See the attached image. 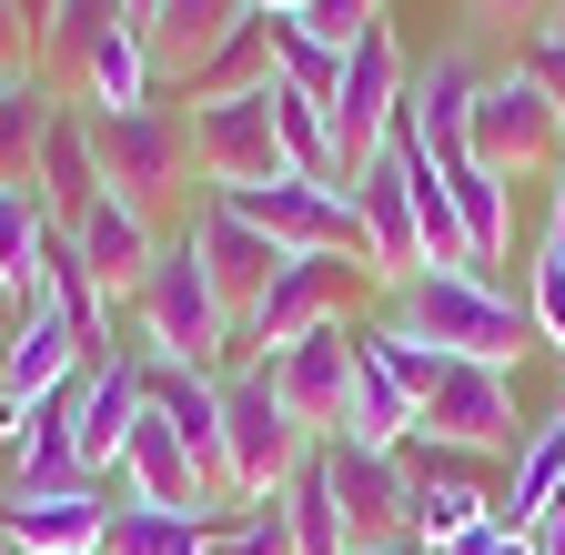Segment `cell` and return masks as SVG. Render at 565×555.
<instances>
[{
  "instance_id": "cell-1",
  "label": "cell",
  "mask_w": 565,
  "mask_h": 555,
  "mask_svg": "<svg viewBox=\"0 0 565 555\" xmlns=\"http://www.w3.org/2000/svg\"><path fill=\"white\" fill-rule=\"evenodd\" d=\"M384 323L424 333V343H435V354H455V364H494V374H515L525 343H535L525 303H515L505 284H484V273H414Z\"/></svg>"
},
{
  "instance_id": "cell-2",
  "label": "cell",
  "mask_w": 565,
  "mask_h": 555,
  "mask_svg": "<svg viewBox=\"0 0 565 555\" xmlns=\"http://www.w3.org/2000/svg\"><path fill=\"white\" fill-rule=\"evenodd\" d=\"M131 323H141L131 354H162V364H202V374H223V354H243V323L223 313V293H212V273H202L192 233L162 243V263H152V284H141Z\"/></svg>"
},
{
  "instance_id": "cell-3",
  "label": "cell",
  "mask_w": 565,
  "mask_h": 555,
  "mask_svg": "<svg viewBox=\"0 0 565 555\" xmlns=\"http://www.w3.org/2000/svg\"><path fill=\"white\" fill-rule=\"evenodd\" d=\"M92 152H102V192H121L131 213L162 223V202L192 192V111H182V102L92 111Z\"/></svg>"
},
{
  "instance_id": "cell-4",
  "label": "cell",
  "mask_w": 565,
  "mask_h": 555,
  "mask_svg": "<svg viewBox=\"0 0 565 555\" xmlns=\"http://www.w3.org/2000/svg\"><path fill=\"white\" fill-rule=\"evenodd\" d=\"M303 455H313V435L282 414L273 374L263 364H233L223 374V484H233V505H273Z\"/></svg>"
},
{
  "instance_id": "cell-5",
  "label": "cell",
  "mask_w": 565,
  "mask_h": 555,
  "mask_svg": "<svg viewBox=\"0 0 565 555\" xmlns=\"http://www.w3.org/2000/svg\"><path fill=\"white\" fill-rule=\"evenodd\" d=\"M465 152H475L484 172H505V182L555 172V162H565V102H545V82L525 72V61H505V72H484V92H475Z\"/></svg>"
},
{
  "instance_id": "cell-6",
  "label": "cell",
  "mask_w": 565,
  "mask_h": 555,
  "mask_svg": "<svg viewBox=\"0 0 565 555\" xmlns=\"http://www.w3.org/2000/svg\"><path fill=\"white\" fill-rule=\"evenodd\" d=\"M404 82H414V61H404L394 21H374L364 41L343 51V82H333V162H343V192H353V172H364V162L394 142V121H404Z\"/></svg>"
},
{
  "instance_id": "cell-7",
  "label": "cell",
  "mask_w": 565,
  "mask_h": 555,
  "mask_svg": "<svg viewBox=\"0 0 565 555\" xmlns=\"http://www.w3.org/2000/svg\"><path fill=\"white\" fill-rule=\"evenodd\" d=\"M414 435H424V445H455V455H475V465H494V455L515 465L535 425H515V374H494V364H445V384L414 404Z\"/></svg>"
},
{
  "instance_id": "cell-8",
  "label": "cell",
  "mask_w": 565,
  "mask_h": 555,
  "mask_svg": "<svg viewBox=\"0 0 565 555\" xmlns=\"http://www.w3.org/2000/svg\"><path fill=\"white\" fill-rule=\"evenodd\" d=\"M192 172L202 192H263V182H294V152H282V131H273V82L243 92V102H202L192 111Z\"/></svg>"
},
{
  "instance_id": "cell-9",
  "label": "cell",
  "mask_w": 565,
  "mask_h": 555,
  "mask_svg": "<svg viewBox=\"0 0 565 555\" xmlns=\"http://www.w3.org/2000/svg\"><path fill=\"white\" fill-rule=\"evenodd\" d=\"M323 465H333L343 545H353V555H404V545H414V474H404V455H374V445L333 435Z\"/></svg>"
},
{
  "instance_id": "cell-10",
  "label": "cell",
  "mask_w": 565,
  "mask_h": 555,
  "mask_svg": "<svg viewBox=\"0 0 565 555\" xmlns=\"http://www.w3.org/2000/svg\"><path fill=\"white\" fill-rule=\"evenodd\" d=\"M233 213L253 233H273V253H333V263H364V213H353L343 182H263V192H233Z\"/></svg>"
},
{
  "instance_id": "cell-11",
  "label": "cell",
  "mask_w": 565,
  "mask_h": 555,
  "mask_svg": "<svg viewBox=\"0 0 565 555\" xmlns=\"http://www.w3.org/2000/svg\"><path fill=\"white\" fill-rule=\"evenodd\" d=\"M353 354H364V333H353V323H323V333L282 343V354H253V364L273 374L282 414H294L313 445H333L343 435V404H353Z\"/></svg>"
},
{
  "instance_id": "cell-12",
  "label": "cell",
  "mask_w": 565,
  "mask_h": 555,
  "mask_svg": "<svg viewBox=\"0 0 565 555\" xmlns=\"http://www.w3.org/2000/svg\"><path fill=\"white\" fill-rule=\"evenodd\" d=\"M82 374H92V354H82V333L61 323V303L21 313V323H11V354H0V445L21 435L61 384H82Z\"/></svg>"
},
{
  "instance_id": "cell-13",
  "label": "cell",
  "mask_w": 565,
  "mask_h": 555,
  "mask_svg": "<svg viewBox=\"0 0 565 555\" xmlns=\"http://www.w3.org/2000/svg\"><path fill=\"white\" fill-rule=\"evenodd\" d=\"M61 253L102 284V303H121V313H131V303H141V284H152V263H162V223H152V213H131L121 192H102L92 213L61 233Z\"/></svg>"
},
{
  "instance_id": "cell-14",
  "label": "cell",
  "mask_w": 565,
  "mask_h": 555,
  "mask_svg": "<svg viewBox=\"0 0 565 555\" xmlns=\"http://www.w3.org/2000/svg\"><path fill=\"white\" fill-rule=\"evenodd\" d=\"M353 284H364V263H333V253L282 263V273H273V293H263V303H253V323H243V343H253V354H282V343H303V333L343 323Z\"/></svg>"
},
{
  "instance_id": "cell-15",
  "label": "cell",
  "mask_w": 565,
  "mask_h": 555,
  "mask_svg": "<svg viewBox=\"0 0 565 555\" xmlns=\"http://www.w3.org/2000/svg\"><path fill=\"white\" fill-rule=\"evenodd\" d=\"M182 233H192V253H202V273H212V293H223V313H233V323H253V303L273 293V273L294 263V253H273V233H253L223 192H202Z\"/></svg>"
},
{
  "instance_id": "cell-16",
  "label": "cell",
  "mask_w": 565,
  "mask_h": 555,
  "mask_svg": "<svg viewBox=\"0 0 565 555\" xmlns=\"http://www.w3.org/2000/svg\"><path fill=\"white\" fill-rule=\"evenodd\" d=\"M353 213H364V284L374 293H404L414 273H424V243H414V182H404V152L394 142L353 172Z\"/></svg>"
},
{
  "instance_id": "cell-17",
  "label": "cell",
  "mask_w": 565,
  "mask_h": 555,
  "mask_svg": "<svg viewBox=\"0 0 565 555\" xmlns=\"http://www.w3.org/2000/svg\"><path fill=\"white\" fill-rule=\"evenodd\" d=\"M111 535V495L82 484V495H21L0 484V555H102Z\"/></svg>"
},
{
  "instance_id": "cell-18",
  "label": "cell",
  "mask_w": 565,
  "mask_h": 555,
  "mask_svg": "<svg viewBox=\"0 0 565 555\" xmlns=\"http://www.w3.org/2000/svg\"><path fill=\"white\" fill-rule=\"evenodd\" d=\"M51 253H61V223L31 172H0V284H11V323L51 303Z\"/></svg>"
},
{
  "instance_id": "cell-19",
  "label": "cell",
  "mask_w": 565,
  "mask_h": 555,
  "mask_svg": "<svg viewBox=\"0 0 565 555\" xmlns=\"http://www.w3.org/2000/svg\"><path fill=\"white\" fill-rule=\"evenodd\" d=\"M11 172H31V182H41L51 223L71 233V223H82L92 202H102V152H92V111H82V102H61V111H51V131L31 142V162H11Z\"/></svg>"
},
{
  "instance_id": "cell-20",
  "label": "cell",
  "mask_w": 565,
  "mask_h": 555,
  "mask_svg": "<svg viewBox=\"0 0 565 555\" xmlns=\"http://www.w3.org/2000/svg\"><path fill=\"white\" fill-rule=\"evenodd\" d=\"M152 41H141V21H111L92 51H82V72H71V102L82 111H131V102H162L152 92Z\"/></svg>"
},
{
  "instance_id": "cell-21",
  "label": "cell",
  "mask_w": 565,
  "mask_h": 555,
  "mask_svg": "<svg viewBox=\"0 0 565 555\" xmlns=\"http://www.w3.org/2000/svg\"><path fill=\"white\" fill-rule=\"evenodd\" d=\"M131 425H141V364H131V354H111V364H92V374H82V465H92L102 484L121 474Z\"/></svg>"
},
{
  "instance_id": "cell-22",
  "label": "cell",
  "mask_w": 565,
  "mask_h": 555,
  "mask_svg": "<svg viewBox=\"0 0 565 555\" xmlns=\"http://www.w3.org/2000/svg\"><path fill=\"white\" fill-rule=\"evenodd\" d=\"M445 192H455V213H465L475 273L494 284V263L515 253V182H505V172H484V162H455V172H445Z\"/></svg>"
},
{
  "instance_id": "cell-23",
  "label": "cell",
  "mask_w": 565,
  "mask_h": 555,
  "mask_svg": "<svg viewBox=\"0 0 565 555\" xmlns=\"http://www.w3.org/2000/svg\"><path fill=\"white\" fill-rule=\"evenodd\" d=\"M263 82H273V21L253 11V21H243L223 51H212L192 82H182V102H192V111H202V102H243V92H263Z\"/></svg>"
},
{
  "instance_id": "cell-24",
  "label": "cell",
  "mask_w": 565,
  "mask_h": 555,
  "mask_svg": "<svg viewBox=\"0 0 565 555\" xmlns=\"http://www.w3.org/2000/svg\"><path fill=\"white\" fill-rule=\"evenodd\" d=\"M282 525H294V555H353V545H343V505H333V465H323V445L294 465V484H282Z\"/></svg>"
},
{
  "instance_id": "cell-25",
  "label": "cell",
  "mask_w": 565,
  "mask_h": 555,
  "mask_svg": "<svg viewBox=\"0 0 565 555\" xmlns=\"http://www.w3.org/2000/svg\"><path fill=\"white\" fill-rule=\"evenodd\" d=\"M555 505H565V435H555V425H535V435H525V455H515V484H505V505H494V515H505L515 535H535Z\"/></svg>"
},
{
  "instance_id": "cell-26",
  "label": "cell",
  "mask_w": 565,
  "mask_h": 555,
  "mask_svg": "<svg viewBox=\"0 0 565 555\" xmlns=\"http://www.w3.org/2000/svg\"><path fill=\"white\" fill-rule=\"evenodd\" d=\"M484 515H494L484 474H414V545H424V555L455 545V535H475Z\"/></svg>"
},
{
  "instance_id": "cell-27",
  "label": "cell",
  "mask_w": 565,
  "mask_h": 555,
  "mask_svg": "<svg viewBox=\"0 0 565 555\" xmlns=\"http://www.w3.org/2000/svg\"><path fill=\"white\" fill-rule=\"evenodd\" d=\"M102 555H212V525L202 515H162V505H111Z\"/></svg>"
},
{
  "instance_id": "cell-28",
  "label": "cell",
  "mask_w": 565,
  "mask_h": 555,
  "mask_svg": "<svg viewBox=\"0 0 565 555\" xmlns=\"http://www.w3.org/2000/svg\"><path fill=\"white\" fill-rule=\"evenodd\" d=\"M263 21H273V11H263ZM273 72L294 82V92H313V102L333 111V82H343V51H323V41H313V31H303L294 11H282V21H273Z\"/></svg>"
},
{
  "instance_id": "cell-29",
  "label": "cell",
  "mask_w": 565,
  "mask_h": 555,
  "mask_svg": "<svg viewBox=\"0 0 565 555\" xmlns=\"http://www.w3.org/2000/svg\"><path fill=\"white\" fill-rule=\"evenodd\" d=\"M61 102H71V92H51L41 72H11V92H0V162H31V142L51 131Z\"/></svg>"
},
{
  "instance_id": "cell-30",
  "label": "cell",
  "mask_w": 565,
  "mask_h": 555,
  "mask_svg": "<svg viewBox=\"0 0 565 555\" xmlns=\"http://www.w3.org/2000/svg\"><path fill=\"white\" fill-rule=\"evenodd\" d=\"M212 555H294V525H282V495H273V505H243L233 525H212Z\"/></svg>"
},
{
  "instance_id": "cell-31",
  "label": "cell",
  "mask_w": 565,
  "mask_h": 555,
  "mask_svg": "<svg viewBox=\"0 0 565 555\" xmlns=\"http://www.w3.org/2000/svg\"><path fill=\"white\" fill-rule=\"evenodd\" d=\"M323 51H353V41H364L374 21H384V0H303V11H294Z\"/></svg>"
},
{
  "instance_id": "cell-32",
  "label": "cell",
  "mask_w": 565,
  "mask_h": 555,
  "mask_svg": "<svg viewBox=\"0 0 565 555\" xmlns=\"http://www.w3.org/2000/svg\"><path fill=\"white\" fill-rule=\"evenodd\" d=\"M525 323H535V343H555V354H565V273H555V263L525 273Z\"/></svg>"
},
{
  "instance_id": "cell-33",
  "label": "cell",
  "mask_w": 565,
  "mask_h": 555,
  "mask_svg": "<svg viewBox=\"0 0 565 555\" xmlns=\"http://www.w3.org/2000/svg\"><path fill=\"white\" fill-rule=\"evenodd\" d=\"M545 11H555V0H475V21H484V31H525V41L545 31Z\"/></svg>"
},
{
  "instance_id": "cell-34",
  "label": "cell",
  "mask_w": 565,
  "mask_h": 555,
  "mask_svg": "<svg viewBox=\"0 0 565 555\" xmlns=\"http://www.w3.org/2000/svg\"><path fill=\"white\" fill-rule=\"evenodd\" d=\"M515 61H525L535 82H545V102H565V41H555V31H535V41L515 51Z\"/></svg>"
},
{
  "instance_id": "cell-35",
  "label": "cell",
  "mask_w": 565,
  "mask_h": 555,
  "mask_svg": "<svg viewBox=\"0 0 565 555\" xmlns=\"http://www.w3.org/2000/svg\"><path fill=\"white\" fill-rule=\"evenodd\" d=\"M505 535H515V525H505V515H484V525H475V535H455V545H435V555H505Z\"/></svg>"
},
{
  "instance_id": "cell-36",
  "label": "cell",
  "mask_w": 565,
  "mask_h": 555,
  "mask_svg": "<svg viewBox=\"0 0 565 555\" xmlns=\"http://www.w3.org/2000/svg\"><path fill=\"white\" fill-rule=\"evenodd\" d=\"M545 263L565 273V192H555V213H545Z\"/></svg>"
},
{
  "instance_id": "cell-37",
  "label": "cell",
  "mask_w": 565,
  "mask_h": 555,
  "mask_svg": "<svg viewBox=\"0 0 565 555\" xmlns=\"http://www.w3.org/2000/svg\"><path fill=\"white\" fill-rule=\"evenodd\" d=\"M535 545H545V555H565V505H555V515L535 525Z\"/></svg>"
},
{
  "instance_id": "cell-38",
  "label": "cell",
  "mask_w": 565,
  "mask_h": 555,
  "mask_svg": "<svg viewBox=\"0 0 565 555\" xmlns=\"http://www.w3.org/2000/svg\"><path fill=\"white\" fill-rule=\"evenodd\" d=\"M121 11H131V21H141V31H152V11H162V0H121Z\"/></svg>"
},
{
  "instance_id": "cell-39",
  "label": "cell",
  "mask_w": 565,
  "mask_h": 555,
  "mask_svg": "<svg viewBox=\"0 0 565 555\" xmlns=\"http://www.w3.org/2000/svg\"><path fill=\"white\" fill-rule=\"evenodd\" d=\"M505 555H545V545H535V535H505Z\"/></svg>"
},
{
  "instance_id": "cell-40",
  "label": "cell",
  "mask_w": 565,
  "mask_h": 555,
  "mask_svg": "<svg viewBox=\"0 0 565 555\" xmlns=\"http://www.w3.org/2000/svg\"><path fill=\"white\" fill-rule=\"evenodd\" d=\"M253 11H273V21H282V11H303V0H253Z\"/></svg>"
},
{
  "instance_id": "cell-41",
  "label": "cell",
  "mask_w": 565,
  "mask_h": 555,
  "mask_svg": "<svg viewBox=\"0 0 565 555\" xmlns=\"http://www.w3.org/2000/svg\"><path fill=\"white\" fill-rule=\"evenodd\" d=\"M545 31H555V41H565V0H555V11H545Z\"/></svg>"
},
{
  "instance_id": "cell-42",
  "label": "cell",
  "mask_w": 565,
  "mask_h": 555,
  "mask_svg": "<svg viewBox=\"0 0 565 555\" xmlns=\"http://www.w3.org/2000/svg\"><path fill=\"white\" fill-rule=\"evenodd\" d=\"M0 323H11V284H0Z\"/></svg>"
},
{
  "instance_id": "cell-43",
  "label": "cell",
  "mask_w": 565,
  "mask_h": 555,
  "mask_svg": "<svg viewBox=\"0 0 565 555\" xmlns=\"http://www.w3.org/2000/svg\"><path fill=\"white\" fill-rule=\"evenodd\" d=\"M0 92H11V61H0Z\"/></svg>"
},
{
  "instance_id": "cell-44",
  "label": "cell",
  "mask_w": 565,
  "mask_h": 555,
  "mask_svg": "<svg viewBox=\"0 0 565 555\" xmlns=\"http://www.w3.org/2000/svg\"><path fill=\"white\" fill-rule=\"evenodd\" d=\"M0 354H11V323H0Z\"/></svg>"
},
{
  "instance_id": "cell-45",
  "label": "cell",
  "mask_w": 565,
  "mask_h": 555,
  "mask_svg": "<svg viewBox=\"0 0 565 555\" xmlns=\"http://www.w3.org/2000/svg\"><path fill=\"white\" fill-rule=\"evenodd\" d=\"M555 435H565V404H555Z\"/></svg>"
},
{
  "instance_id": "cell-46",
  "label": "cell",
  "mask_w": 565,
  "mask_h": 555,
  "mask_svg": "<svg viewBox=\"0 0 565 555\" xmlns=\"http://www.w3.org/2000/svg\"><path fill=\"white\" fill-rule=\"evenodd\" d=\"M555 172H565V162H555ZM555 192H565V182H555Z\"/></svg>"
}]
</instances>
